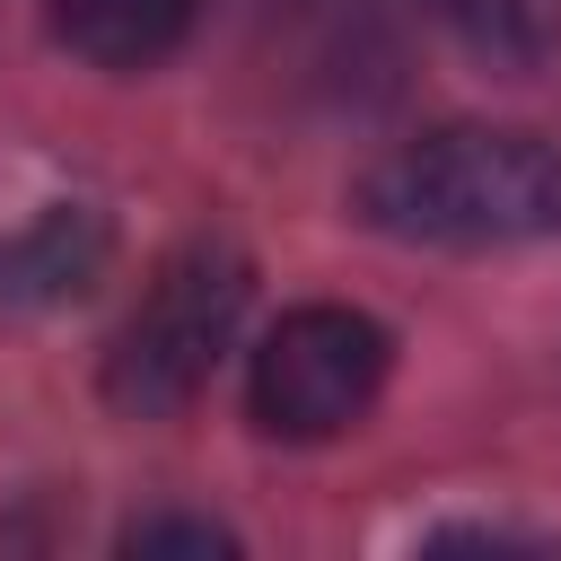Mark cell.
Here are the masks:
<instances>
[{
  "instance_id": "cell-1",
  "label": "cell",
  "mask_w": 561,
  "mask_h": 561,
  "mask_svg": "<svg viewBox=\"0 0 561 561\" xmlns=\"http://www.w3.org/2000/svg\"><path fill=\"white\" fill-rule=\"evenodd\" d=\"M359 219L403 245H526L561 228V149L508 123H438L359 175Z\"/></svg>"
},
{
  "instance_id": "cell-2",
  "label": "cell",
  "mask_w": 561,
  "mask_h": 561,
  "mask_svg": "<svg viewBox=\"0 0 561 561\" xmlns=\"http://www.w3.org/2000/svg\"><path fill=\"white\" fill-rule=\"evenodd\" d=\"M245 316V254L219 237H193L184 254H167V272L149 280V298L123 316L114 351H105V403L114 412H175L210 386L219 351L237 342Z\"/></svg>"
},
{
  "instance_id": "cell-3",
  "label": "cell",
  "mask_w": 561,
  "mask_h": 561,
  "mask_svg": "<svg viewBox=\"0 0 561 561\" xmlns=\"http://www.w3.org/2000/svg\"><path fill=\"white\" fill-rule=\"evenodd\" d=\"M386 324L359 316V307H289L263 342H254V368H245V412L263 438H289V447H316V438H342L377 386H386Z\"/></svg>"
},
{
  "instance_id": "cell-4",
  "label": "cell",
  "mask_w": 561,
  "mask_h": 561,
  "mask_svg": "<svg viewBox=\"0 0 561 561\" xmlns=\"http://www.w3.org/2000/svg\"><path fill=\"white\" fill-rule=\"evenodd\" d=\"M105 263V219L88 202H53L26 228L0 237V316H44L61 298H79Z\"/></svg>"
},
{
  "instance_id": "cell-5",
  "label": "cell",
  "mask_w": 561,
  "mask_h": 561,
  "mask_svg": "<svg viewBox=\"0 0 561 561\" xmlns=\"http://www.w3.org/2000/svg\"><path fill=\"white\" fill-rule=\"evenodd\" d=\"M193 18L202 0H53V35L96 70H158Z\"/></svg>"
},
{
  "instance_id": "cell-6",
  "label": "cell",
  "mask_w": 561,
  "mask_h": 561,
  "mask_svg": "<svg viewBox=\"0 0 561 561\" xmlns=\"http://www.w3.org/2000/svg\"><path fill=\"white\" fill-rule=\"evenodd\" d=\"M473 61L500 70H535L561 53V0H421Z\"/></svg>"
},
{
  "instance_id": "cell-7",
  "label": "cell",
  "mask_w": 561,
  "mask_h": 561,
  "mask_svg": "<svg viewBox=\"0 0 561 561\" xmlns=\"http://www.w3.org/2000/svg\"><path fill=\"white\" fill-rule=\"evenodd\" d=\"M123 543H131V552H228L237 535L210 526V517H140Z\"/></svg>"
}]
</instances>
